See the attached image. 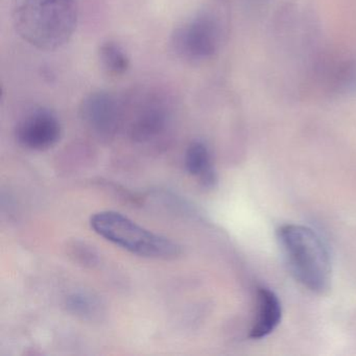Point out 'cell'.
<instances>
[{
  "instance_id": "10",
  "label": "cell",
  "mask_w": 356,
  "mask_h": 356,
  "mask_svg": "<svg viewBox=\"0 0 356 356\" xmlns=\"http://www.w3.org/2000/svg\"><path fill=\"white\" fill-rule=\"evenodd\" d=\"M99 63L107 74L122 76L130 68V58L124 47L115 41H105L99 47Z\"/></svg>"
},
{
  "instance_id": "12",
  "label": "cell",
  "mask_w": 356,
  "mask_h": 356,
  "mask_svg": "<svg viewBox=\"0 0 356 356\" xmlns=\"http://www.w3.org/2000/svg\"><path fill=\"white\" fill-rule=\"evenodd\" d=\"M72 255L76 261L84 266H95L97 262V254L86 243H74L72 245Z\"/></svg>"
},
{
  "instance_id": "6",
  "label": "cell",
  "mask_w": 356,
  "mask_h": 356,
  "mask_svg": "<svg viewBox=\"0 0 356 356\" xmlns=\"http://www.w3.org/2000/svg\"><path fill=\"white\" fill-rule=\"evenodd\" d=\"M80 115L85 126L95 135L111 138L124 124V102L108 91H95L83 99Z\"/></svg>"
},
{
  "instance_id": "7",
  "label": "cell",
  "mask_w": 356,
  "mask_h": 356,
  "mask_svg": "<svg viewBox=\"0 0 356 356\" xmlns=\"http://www.w3.org/2000/svg\"><path fill=\"white\" fill-rule=\"evenodd\" d=\"M62 127L56 114L47 109L33 110L16 127L18 143L31 151L51 149L61 138Z\"/></svg>"
},
{
  "instance_id": "5",
  "label": "cell",
  "mask_w": 356,
  "mask_h": 356,
  "mask_svg": "<svg viewBox=\"0 0 356 356\" xmlns=\"http://www.w3.org/2000/svg\"><path fill=\"white\" fill-rule=\"evenodd\" d=\"M124 102L130 116L129 133L135 141L147 143L165 132L170 122V107L164 95L158 92H139Z\"/></svg>"
},
{
  "instance_id": "11",
  "label": "cell",
  "mask_w": 356,
  "mask_h": 356,
  "mask_svg": "<svg viewBox=\"0 0 356 356\" xmlns=\"http://www.w3.org/2000/svg\"><path fill=\"white\" fill-rule=\"evenodd\" d=\"M67 309L83 320L93 321L103 314V306L97 298L86 293H76L67 299Z\"/></svg>"
},
{
  "instance_id": "9",
  "label": "cell",
  "mask_w": 356,
  "mask_h": 356,
  "mask_svg": "<svg viewBox=\"0 0 356 356\" xmlns=\"http://www.w3.org/2000/svg\"><path fill=\"white\" fill-rule=\"evenodd\" d=\"M185 168L191 176L195 177L206 188H212L218 182V175L212 162L207 145L202 141H193L186 149L184 158Z\"/></svg>"
},
{
  "instance_id": "1",
  "label": "cell",
  "mask_w": 356,
  "mask_h": 356,
  "mask_svg": "<svg viewBox=\"0 0 356 356\" xmlns=\"http://www.w3.org/2000/svg\"><path fill=\"white\" fill-rule=\"evenodd\" d=\"M12 22L26 43L40 51H56L76 32L78 0H13Z\"/></svg>"
},
{
  "instance_id": "8",
  "label": "cell",
  "mask_w": 356,
  "mask_h": 356,
  "mask_svg": "<svg viewBox=\"0 0 356 356\" xmlns=\"http://www.w3.org/2000/svg\"><path fill=\"white\" fill-rule=\"evenodd\" d=\"M282 306L278 296L266 286L257 289V314L249 337L261 339L270 335L280 324Z\"/></svg>"
},
{
  "instance_id": "2",
  "label": "cell",
  "mask_w": 356,
  "mask_h": 356,
  "mask_svg": "<svg viewBox=\"0 0 356 356\" xmlns=\"http://www.w3.org/2000/svg\"><path fill=\"white\" fill-rule=\"evenodd\" d=\"M276 233L285 261L296 280L312 293L328 291L330 256L320 235L308 227L295 224L282 225Z\"/></svg>"
},
{
  "instance_id": "3",
  "label": "cell",
  "mask_w": 356,
  "mask_h": 356,
  "mask_svg": "<svg viewBox=\"0 0 356 356\" xmlns=\"http://www.w3.org/2000/svg\"><path fill=\"white\" fill-rule=\"evenodd\" d=\"M90 226L106 241L140 257L172 259L181 254L178 243L147 230L118 212H97L91 216Z\"/></svg>"
},
{
  "instance_id": "4",
  "label": "cell",
  "mask_w": 356,
  "mask_h": 356,
  "mask_svg": "<svg viewBox=\"0 0 356 356\" xmlns=\"http://www.w3.org/2000/svg\"><path fill=\"white\" fill-rule=\"evenodd\" d=\"M222 31L216 16L203 12L177 26L170 36V49L189 63H200L216 55Z\"/></svg>"
}]
</instances>
